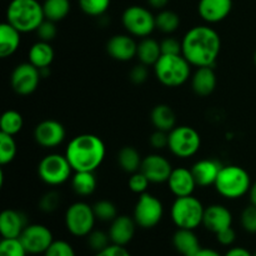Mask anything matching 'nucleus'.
Segmentation results:
<instances>
[{
    "label": "nucleus",
    "mask_w": 256,
    "mask_h": 256,
    "mask_svg": "<svg viewBox=\"0 0 256 256\" xmlns=\"http://www.w3.org/2000/svg\"><path fill=\"white\" fill-rule=\"evenodd\" d=\"M182 55L192 66H214L222 52V39L209 25H196L182 40Z\"/></svg>",
    "instance_id": "obj_1"
},
{
    "label": "nucleus",
    "mask_w": 256,
    "mask_h": 256,
    "mask_svg": "<svg viewBox=\"0 0 256 256\" xmlns=\"http://www.w3.org/2000/svg\"><path fill=\"white\" fill-rule=\"evenodd\" d=\"M106 154L104 142L94 134H80L72 138L65 150L74 172H95Z\"/></svg>",
    "instance_id": "obj_2"
},
{
    "label": "nucleus",
    "mask_w": 256,
    "mask_h": 256,
    "mask_svg": "<svg viewBox=\"0 0 256 256\" xmlns=\"http://www.w3.org/2000/svg\"><path fill=\"white\" fill-rule=\"evenodd\" d=\"M44 20V10L39 0H12L6 8V22L22 34L36 32Z\"/></svg>",
    "instance_id": "obj_3"
},
{
    "label": "nucleus",
    "mask_w": 256,
    "mask_h": 256,
    "mask_svg": "<svg viewBox=\"0 0 256 256\" xmlns=\"http://www.w3.org/2000/svg\"><path fill=\"white\" fill-rule=\"evenodd\" d=\"M250 175L239 165H225L222 168L214 186L218 194L229 200H236L249 194L252 188Z\"/></svg>",
    "instance_id": "obj_4"
},
{
    "label": "nucleus",
    "mask_w": 256,
    "mask_h": 256,
    "mask_svg": "<svg viewBox=\"0 0 256 256\" xmlns=\"http://www.w3.org/2000/svg\"><path fill=\"white\" fill-rule=\"evenodd\" d=\"M155 78L168 88L184 85L192 75V64L184 55H162L154 65Z\"/></svg>",
    "instance_id": "obj_5"
},
{
    "label": "nucleus",
    "mask_w": 256,
    "mask_h": 256,
    "mask_svg": "<svg viewBox=\"0 0 256 256\" xmlns=\"http://www.w3.org/2000/svg\"><path fill=\"white\" fill-rule=\"evenodd\" d=\"M205 206L194 195L176 198L172 205V220L178 229L195 230L202 225Z\"/></svg>",
    "instance_id": "obj_6"
},
{
    "label": "nucleus",
    "mask_w": 256,
    "mask_h": 256,
    "mask_svg": "<svg viewBox=\"0 0 256 256\" xmlns=\"http://www.w3.org/2000/svg\"><path fill=\"white\" fill-rule=\"evenodd\" d=\"M74 172L66 156L52 152L42 158L38 165V175L40 180L50 186H59L66 182Z\"/></svg>",
    "instance_id": "obj_7"
},
{
    "label": "nucleus",
    "mask_w": 256,
    "mask_h": 256,
    "mask_svg": "<svg viewBox=\"0 0 256 256\" xmlns=\"http://www.w3.org/2000/svg\"><path fill=\"white\" fill-rule=\"evenodd\" d=\"M96 216L88 202H76L65 212L64 222L68 232L75 238H86L94 230Z\"/></svg>",
    "instance_id": "obj_8"
},
{
    "label": "nucleus",
    "mask_w": 256,
    "mask_h": 256,
    "mask_svg": "<svg viewBox=\"0 0 256 256\" xmlns=\"http://www.w3.org/2000/svg\"><path fill=\"white\" fill-rule=\"evenodd\" d=\"M200 146H202V138L194 128L180 125L169 132L168 149L179 159H189L194 156L200 150Z\"/></svg>",
    "instance_id": "obj_9"
},
{
    "label": "nucleus",
    "mask_w": 256,
    "mask_h": 256,
    "mask_svg": "<svg viewBox=\"0 0 256 256\" xmlns=\"http://www.w3.org/2000/svg\"><path fill=\"white\" fill-rule=\"evenodd\" d=\"M122 26L134 38H148L152 34L155 25V15L148 8L132 5L124 10L122 16Z\"/></svg>",
    "instance_id": "obj_10"
},
{
    "label": "nucleus",
    "mask_w": 256,
    "mask_h": 256,
    "mask_svg": "<svg viewBox=\"0 0 256 256\" xmlns=\"http://www.w3.org/2000/svg\"><path fill=\"white\" fill-rule=\"evenodd\" d=\"M164 216V205L155 195L144 192L139 196L134 208L135 222L142 229H152Z\"/></svg>",
    "instance_id": "obj_11"
},
{
    "label": "nucleus",
    "mask_w": 256,
    "mask_h": 256,
    "mask_svg": "<svg viewBox=\"0 0 256 256\" xmlns=\"http://www.w3.org/2000/svg\"><path fill=\"white\" fill-rule=\"evenodd\" d=\"M19 240L30 256H39L45 254L55 239L52 230L45 225L29 224L20 235Z\"/></svg>",
    "instance_id": "obj_12"
},
{
    "label": "nucleus",
    "mask_w": 256,
    "mask_h": 256,
    "mask_svg": "<svg viewBox=\"0 0 256 256\" xmlns=\"http://www.w3.org/2000/svg\"><path fill=\"white\" fill-rule=\"evenodd\" d=\"M42 79V72L32 62H22L16 65L10 76V84L18 95L26 96L38 89Z\"/></svg>",
    "instance_id": "obj_13"
},
{
    "label": "nucleus",
    "mask_w": 256,
    "mask_h": 256,
    "mask_svg": "<svg viewBox=\"0 0 256 256\" xmlns=\"http://www.w3.org/2000/svg\"><path fill=\"white\" fill-rule=\"evenodd\" d=\"M66 130L58 120L46 119L40 122L34 129V139L44 149H54L64 142Z\"/></svg>",
    "instance_id": "obj_14"
},
{
    "label": "nucleus",
    "mask_w": 256,
    "mask_h": 256,
    "mask_svg": "<svg viewBox=\"0 0 256 256\" xmlns=\"http://www.w3.org/2000/svg\"><path fill=\"white\" fill-rule=\"evenodd\" d=\"M172 169L174 168L172 166V162L166 158L154 152L142 158L140 172L149 179L152 184H162L168 182Z\"/></svg>",
    "instance_id": "obj_15"
},
{
    "label": "nucleus",
    "mask_w": 256,
    "mask_h": 256,
    "mask_svg": "<svg viewBox=\"0 0 256 256\" xmlns=\"http://www.w3.org/2000/svg\"><path fill=\"white\" fill-rule=\"evenodd\" d=\"M138 42L130 34H116L106 42V52L116 62H126L136 58Z\"/></svg>",
    "instance_id": "obj_16"
},
{
    "label": "nucleus",
    "mask_w": 256,
    "mask_h": 256,
    "mask_svg": "<svg viewBox=\"0 0 256 256\" xmlns=\"http://www.w3.org/2000/svg\"><path fill=\"white\" fill-rule=\"evenodd\" d=\"M202 225L208 232L216 235L232 225V214L222 204H212L205 208Z\"/></svg>",
    "instance_id": "obj_17"
},
{
    "label": "nucleus",
    "mask_w": 256,
    "mask_h": 256,
    "mask_svg": "<svg viewBox=\"0 0 256 256\" xmlns=\"http://www.w3.org/2000/svg\"><path fill=\"white\" fill-rule=\"evenodd\" d=\"M26 215L15 209H5L0 214V234L2 239H19L28 226Z\"/></svg>",
    "instance_id": "obj_18"
},
{
    "label": "nucleus",
    "mask_w": 256,
    "mask_h": 256,
    "mask_svg": "<svg viewBox=\"0 0 256 256\" xmlns=\"http://www.w3.org/2000/svg\"><path fill=\"white\" fill-rule=\"evenodd\" d=\"M168 186L172 195H175L176 198H182L194 194L198 184L192 169L180 166L172 169V175L168 180Z\"/></svg>",
    "instance_id": "obj_19"
},
{
    "label": "nucleus",
    "mask_w": 256,
    "mask_h": 256,
    "mask_svg": "<svg viewBox=\"0 0 256 256\" xmlns=\"http://www.w3.org/2000/svg\"><path fill=\"white\" fill-rule=\"evenodd\" d=\"M136 222L134 218L129 215H118L112 222L109 228V236L112 244L126 246L132 239H134L135 230H136Z\"/></svg>",
    "instance_id": "obj_20"
},
{
    "label": "nucleus",
    "mask_w": 256,
    "mask_h": 256,
    "mask_svg": "<svg viewBox=\"0 0 256 256\" xmlns=\"http://www.w3.org/2000/svg\"><path fill=\"white\" fill-rule=\"evenodd\" d=\"M232 10V0H199L198 12L204 22L216 24L229 16Z\"/></svg>",
    "instance_id": "obj_21"
},
{
    "label": "nucleus",
    "mask_w": 256,
    "mask_h": 256,
    "mask_svg": "<svg viewBox=\"0 0 256 256\" xmlns=\"http://www.w3.org/2000/svg\"><path fill=\"white\" fill-rule=\"evenodd\" d=\"M222 166L224 165L214 159H202L195 162L192 168V172L196 180L198 186L206 188L214 185Z\"/></svg>",
    "instance_id": "obj_22"
},
{
    "label": "nucleus",
    "mask_w": 256,
    "mask_h": 256,
    "mask_svg": "<svg viewBox=\"0 0 256 256\" xmlns=\"http://www.w3.org/2000/svg\"><path fill=\"white\" fill-rule=\"evenodd\" d=\"M218 80L212 66L198 68L192 76V92L199 96H209L214 92Z\"/></svg>",
    "instance_id": "obj_23"
},
{
    "label": "nucleus",
    "mask_w": 256,
    "mask_h": 256,
    "mask_svg": "<svg viewBox=\"0 0 256 256\" xmlns=\"http://www.w3.org/2000/svg\"><path fill=\"white\" fill-rule=\"evenodd\" d=\"M172 245L182 256H195L202 249L194 230L178 229L172 235Z\"/></svg>",
    "instance_id": "obj_24"
},
{
    "label": "nucleus",
    "mask_w": 256,
    "mask_h": 256,
    "mask_svg": "<svg viewBox=\"0 0 256 256\" xmlns=\"http://www.w3.org/2000/svg\"><path fill=\"white\" fill-rule=\"evenodd\" d=\"M22 42V32L5 22L0 25V56L9 58L16 52Z\"/></svg>",
    "instance_id": "obj_25"
},
{
    "label": "nucleus",
    "mask_w": 256,
    "mask_h": 256,
    "mask_svg": "<svg viewBox=\"0 0 256 256\" xmlns=\"http://www.w3.org/2000/svg\"><path fill=\"white\" fill-rule=\"evenodd\" d=\"M55 58V52L52 49V44L46 42H36L32 45L28 52V59L29 62H32L34 66H36L39 70L48 69L52 64Z\"/></svg>",
    "instance_id": "obj_26"
},
{
    "label": "nucleus",
    "mask_w": 256,
    "mask_h": 256,
    "mask_svg": "<svg viewBox=\"0 0 256 256\" xmlns=\"http://www.w3.org/2000/svg\"><path fill=\"white\" fill-rule=\"evenodd\" d=\"M150 120L155 130L169 132L176 126V115L172 108L168 104H159L152 108Z\"/></svg>",
    "instance_id": "obj_27"
},
{
    "label": "nucleus",
    "mask_w": 256,
    "mask_h": 256,
    "mask_svg": "<svg viewBox=\"0 0 256 256\" xmlns=\"http://www.w3.org/2000/svg\"><path fill=\"white\" fill-rule=\"evenodd\" d=\"M162 46L160 42H156L152 38H142L139 42H138V52L136 58L142 64L146 65V66H154L159 58L162 56Z\"/></svg>",
    "instance_id": "obj_28"
},
{
    "label": "nucleus",
    "mask_w": 256,
    "mask_h": 256,
    "mask_svg": "<svg viewBox=\"0 0 256 256\" xmlns=\"http://www.w3.org/2000/svg\"><path fill=\"white\" fill-rule=\"evenodd\" d=\"M98 182L94 172H75L72 178V188L79 196H89L96 190Z\"/></svg>",
    "instance_id": "obj_29"
},
{
    "label": "nucleus",
    "mask_w": 256,
    "mask_h": 256,
    "mask_svg": "<svg viewBox=\"0 0 256 256\" xmlns=\"http://www.w3.org/2000/svg\"><path fill=\"white\" fill-rule=\"evenodd\" d=\"M142 158L134 146H124L118 152V164L122 172L134 174L142 168Z\"/></svg>",
    "instance_id": "obj_30"
},
{
    "label": "nucleus",
    "mask_w": 256,
    "mask_h": 256,
    "mask_svg": "<svg viewBox=\"0 0 256 256\" xmlns=\"http://www.w3.org/2000/svg\"><path fill=\"white\" fill-rule=\"evenodd\" d=\"M70 9H72L70 0H44L42 2L45 19L54 22L64 20L69 15Z\"/></svg>",
    "instance_id": "obj_31"
},
{
    "label": "nucleus",
    "mask_w": 256,
    "mask_h": 256,
    "mask_svg": "<svg viewBox=\"0 0 256 256\" xmlns=\"http://www.w3.org/2000/svg\"><path fill=\"white\" fill-rule=\"evenodd\" d=\"M155 25H156V29L162 34H172L179 29L180 16L172 10H160L155 15Z\"/></svg>",
    "instance_id": "obj_32"
},
{
    "label": "nucleus",
    "mask_w": 256,
    "mask_h": 256,
    "mask_svg": "<svg viewBox=\"0 0 256 256\" xmlns=\"http://www.w3.org/2000/svg\"><path fill=\"white\" fill-rule=\"evenodd\" d=\"M24 126V118L16 110H6L2 115L0 119V129L2 132L8 135H16L19 134Z\"/></svg>",
    "instance_id": "obj_33"
},
{
    "label": "nucleus",
    "mask_w": 256,
    "mask_h": 256,
    "mask_svg": "<svg viewBox=\"0 0 256 256\" xmlns=\"http://www.w3.org/2000/svg\"><path fill=\"white\" fill-rule=\"evenodd\" d=\"M16 152L18 146L14 136L0 132V164L2 166L10 164L16 156Z\"/></svg>",
    "instance_id": "obj_34"
},
{
    "label": "nucleus",
    "mask_w": 256,
    "mask_h": 256,
    "mask_svg": "<svg viewBox=\"0 0 256 256\" xmlns=\"http://www.w3.org/2000/svg\"><path fill=\"white\" fill-rule=\"evenodd\" d=\"M78 2L85 15L99 18L108 12L112 0H78Z\"/></svg>",
    "instance_id": "obj_35"
},
{
    "label": "nucleus",
    "mask_w": 256,
    "mask_h": 256,
    "mask_svg": "<svg viewBox=\"0 0 256 256\" xmlns=\"http://www.w3.org/2000/svg\"><path fill=\"white\" fill-rule=\"evenodd\" d=\"M96 220L102 222H112L118 216L116 205L110 200H99L92 205Z\"/></svg>",
    "instance_id": "obj_36"
},
{
    "label": "nucleus",
    "mask_w": 256,
    "mask_h": 256,
    "mask_svg": "<svg viewBox=\"0 0 256 256\" xmlns=\"http://www.w3.org/2000/svg\"><path fill=\"white\" fill-rule=\"evenodd\" d=\"M85 239H86L88 248L94 252H102V250H104L105 248H108L112 244L109 232H105L102 230L94 229Z\"/></svg>",
    "instance_id": "obj_37"
},
{
    "label": "nucleus",
    "mask_w": 256,
    "mask_h": 256,
    "mask_svg": "<svg viewBox=\"0 0 256 256\" xmlns=\"http://www.w3.org/2000/svg\"><path fill=\"white\" fill-rule=\"evenodd\" d=\"M60 204H62V195L55 190H50L40 198L38 206L40 212L45 214H52L59 209Z\"/></svg>",
    "instance_id": "obj_38"
},
{
    "label": "nucleus",
    "mask_w": 256,
    "mask_h": 256,
    "mask_svg": "<svg viewBox=\"0 0 256 256\" xmlns=\"http://www.w3.org/2000/svg\"><path fill=\"white\" fill-rule=\"evenodd\" d=\"M25 248L19 239H2L0 256H28Z\"/></svg>",
    "instance_id": "obj_39"
},
{
    "label": "nucleus",
    "mask_w": 256,
    "mask_h": 256,
    "mask_svg": "<svg viewBox=\"0 0 256 256\" xmlns=\"http://www.w3.org/2000/svg\"><path fill=\"white\" fill-rule=\"evenodd\" d=\"M44 256H76L75 250L66 240H54Z\"/></svg>",
    "instance_id": "obj_40"
},
{
    "label": "nucleus",
    "mask_w": 256,
    "mask_h": 256,
    "mask_svg": "<svg viewBox=\"0 0 256 256\" xmlns=\"http://www.w3.org/2000/svg\"><path fill=\"white\" fill-rule=\"evenodd\" d=\"M149 184H152V182H149V179H148V178L145 176L140 170L139 172H134V174H130L129 182H128V186H129V189L132 190L134 194H139V195L146 192L148 188H149Z\"/></svg>",
    "instance_id": "obj_41"
},
{
    "label": "nucleus",
    "mask_w": 256,
    "mask_h": 256,
    "mask_svg": "<svg viewBox=\"0 0 256 256\" xmlns=\"http://www.w3.org/2000/svg\"><path fill=\"white\" fill-rule=\"evenodd\" d=\"M240 222L242 229L249 234H256V206L250 204L245 208L240 215Z\"/></svg>",
    "instance_id": "obj_42"
},
{
    "label": "nucleus",
    "mask_w": 256,
    "mask_h": 256,
    "mask_svg": "<svg viewBox=\"0 0 256 256\" xmlns=\"http://www.w3.org/2000/svg\"><path fill=\"white\" fill-rule=\"evenodd\" d=\"M35 32H36L38 39L42 40V42H52L58 35L56 22L45 19L44 22L40 24V26L38 28Z\"/></svg>",
    "instance_id": "obj_43"
},
{
    "label": "nucleus",
    "mask_w": 256,
    "mask_h": 256,
    "mask_svg": "<svg viewBox=\"0 0 256 256\" xmlns=\"http://www.w3.org/2000/svg\"><path fill=\"white\" fill-rule=\"evenodd\" d=\"M160 46H162V55L182 54V42H179V40L175 39V38H172V36L165 38V39L160 42Z\"/></svg>",
    "instance_id": "obj_44"
},
{
    "label": "nucleus",
    "mask_w": 256,
    "mask_h": 256,
    "mask_svg": "<svg viewBox=\"0 0 256 256\" xmlns=\"http://www.w3.org/2000/svg\"><path fill=\"white\" fill-rule=\"evenodd\" d=\"M149 144L155 150L165 149V148H168V144H169V132H162V130H155L150 135Z\"/></svg>",
    "instance_id": "obj_45"
},
{
    "label": "nucleus",
    "mask_w": 256,
    "mask_h": 256,
    "mask_svg": "<svg viewBox=\"0 0 256 256\" xmlns=\"http://www.w3.org/2000/svg\"><path fill=\"white\" fill-rule=\"evenodd\" d=\"M148 76H149V70H148L146 65L142 64V62L139 65H135L129 72L130 80H132V82H134L136 85L144 84L148 80Z\"/></svg>",
    "instance_id": "obj_46"
},
{
    "label": "nucleus",
    "mask_w": 256,
    "mask_h": 256,
    "mask_svg": "<svg viewBox=\"0 0 256 256\" xmlns=\"http://www.w3.org/2000/svg\"><path fill=\"white\" fill-rule=\"evenodd\" d=\"M215 236H216V242H219L220 245H222V246H232L235 240H236V232H235V230L230 226L228 228V229L222 230V232H218Z\"/></svg>",
    "instance_id": "obj_47"
},
{
    "label": "nucleus",
    "mask_w": 256,
    "mask_h": 256,
    "mask_svg": "<svg viewBox=\"0 0 256 256\" xmlns=\"http://www.w3.org/2000/svg\"><path fill=\"white\" fill-rule=\"evenodd\" d=\"M94 256H132V254L128 252V249L125 246L110 244L109 246L105 248L102 252H95Z\"/></svg>",
    "instance_id": "obj_48"
},
{
    "label": "nucleus",
    "mask_w": 256,
    "mask_h": 256,
    "mask_svg": "<svg viewBox=\"0 0 256 256\" xmlns=\"http://www.w3.org/2000/svg\"><path fill=\"white\" fill-rule=\"evenodd\" d=\"M224 256H254L252 252H250L249 250L245 249L242 246H232L225 252Z\"/></svg>",
    "instance_id": "obj_49"
},
{
    "label": "nucleus",
    "mask_w": 256,
    "mask_h": 256,
    "mask_svg": "<svg viewBox=\"0 0 256 256\" xmlns=\"http://www.w3.org/2000/svg\"><path fill=\"white\" fill-rule=\"evenodd\" d=\"M146 2L150 8H152V9L155 10H159L160 12V10H164L165 8L168 6L170 0H146Z\"/></svg>",
    "instance_id": "obj_50"
},
{
    "label": "nucleus",
    "mask_w": 256,
    "mask_h": 256,
    "mask_svg": "<svg viewBox=\"0 0 256 256\" xmlns=\"http://www.w3.org/2000/svg\"><path fill=\"white\" fill-rule=\"evenodd\" d=\"M195 256H224V255H222L215 249H210V248H202L200 252Z\"/></svg>",
    "instance_id": "obj_51"
},
{
    "label": "nucleus",
    "mask_w": 256,
    "mask_h": 256,
    "mask_svg": "<svg viewBox=\"0 0 256 256\" xmlns=\"http://www.w3.org/2000/svg\"><path fill=\"white\" fill-rule=\"evenodd\" d=\"M249 199H250V202H252V205H255V206H256V182H252V188H250Z\"/></svg>",
    "instance_id": "obj_52"
},
{
    "label": "nucleus",
    "mask_w": 256,
    "mask_h": 256,
    "mask_svg": "<svg viewBox=\"0 0 256 256\" xmlns=\"http://www.w3.org/2000/svg\"><path fill=\"white\" fill-rule=\"evenodd\" d=\"M254 62H255V65H256V50H255V54H254Z\"/></svg>",
    "instance_id": "obj_53"
},
{
    "label": "nucleus",
    "mask_w": 256,
    "mask_h": 256,
    "mask_svg": "<svg viewBox=\"0 0 256 256\" xmlns=\"http://www.w3.org/2000/svg\"><path fill=\"white\" fill-rule=\"evenodd\" d=\"M252 255H254V256H256V252H254V254H252Z\"/></svg>",
    "instance_id": "obj_54"
}]
</instances>
